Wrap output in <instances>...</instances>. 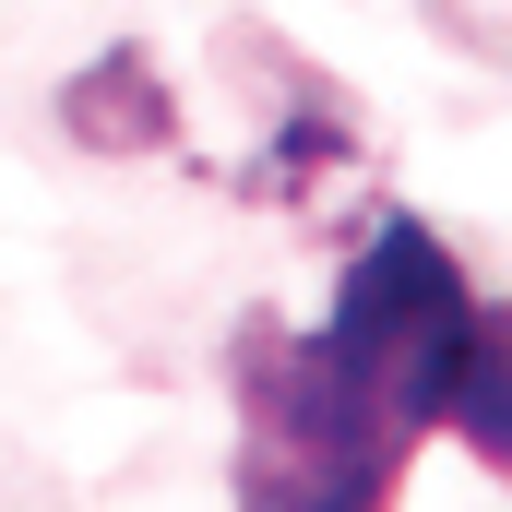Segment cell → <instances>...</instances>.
Here are the masks:
<instances>
[{"label":"cell","mask_w":512,"mask_h":512,"mask_svg":"<svg viewBox=\"0 0 512 512\" xmlns=\"http://www.w3.org/2000/svg\"><path fill=\"white\" fill-rule=\"evenodd\" d=\"M453 417L512 465V310H465L453 262L417 227H382L358 262L346 322L286 358V405L251 417V512H370L405 465V441Z\"/></svg>","instance_id":"1"}]
</instances>
